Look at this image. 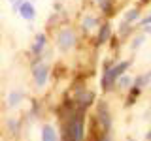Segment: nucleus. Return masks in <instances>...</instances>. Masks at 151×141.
<instances>
[{
    "label": "nucleus",
    "mask_w": 151,
    "mask_h": 141,
    "mask_svg": "<svg viewBox=\"0 0 151 141\" xmlns=\"http://www.w3.org/2000/svg\"><path fill=\"white\" fill-rule=\"evenodd\" d=\"M147 141H151V132H149V134H147Z\"/></svg>",
    "instance_id": "18"
},
{
    "label": "nucleus",
    "mask_w": 151,
    "mask_h": 141,
    "mask_svg": "<svg viewBox=\"0 0 151 141\" xmlns=\"http://www.w3.org/2000/svg\"><path fill=\"white\" fill-rule=\"evenodd\" d=\"M129 141H138V139H129Z\"/></svg>",
    "instance_id": "19"
},
{
    "label": "nucleus",
    "mask_w": 151,
    "mask_h": 141,
    "mask_svg": "<svg viewBox=\"0 0 151 141\" xmlns=\"http://www.w3.org/2000/svg\"><path fill=\"white\" fill-rule=\"evenodd\" d=\"M12 2H13V4H15V0H12Z\"/></svg>",
    "instance_id": "20"
},
{
    "label": "nucleus",
    "mask_w": 151,
    "mask_h": 141,
    "mask_svg": "<svg viewBox=\"0 0 151 141\" xmlns=\"http://www.w3.org/2000/svg\"><path fill=\"white\" fill-rule=\"evenodd\" d=\"M111 34V28L108 23H104V25L100 26V32H98V38H96V43H106V40L110 38Z\"/></svg>",
    "instance_id": "6"
},
{
    "label": "nucleus",
    "mask_w": 151,
    "mask_h": 141,
    "mask_svg": "<svg viewBox=\"0 0 151 141\" xmlns=\"http://www.w3.org/2000/svg\"><path fill=\"white\" fill-rule=\"evenodd\" d=\"M130 66V60H123V62L111 66V68H106V72L102 75V88L104 90H111L113 85L117 83V79L121 77V75H125V72L129 70Z\"/></svg>",
    "instance_id": "2"
},
{
    "label": "nucleus",
    "mask_w": 151,
    "mask_h": 141,
    "mask_svg": "<svg viewBox=\"0 0 151 141\" xmlns=\"http://www.w3.org/2000/svg\"><path fill=\"white\" fill-rule=\"evenodd\" d=\"M21 96H23L21 92H12V94H9V98H8V102H9V107L17 105V103L21 102Z\"/></svg>",
    "instance_id": "13"
},
{
    "label": "nucleus",
    "mask_w": 151,
    "mask_h": 141,
    "mask_svg": "<svg viewBox=\"0 0 151 141\" xmlns=\"http://www.w3.org/2000/svg\"><path fill=\"white\" fill-rule=\"evenodd\" d=\"M42 141H57V132L53 126H44V130H42Z\"/></svg>",
    "instance_id": "7"
},
{
    "label": "nucleus",
    "mask_w": 151,
    "mask_h": 141,
    "mask_svg": "<svg viewBox=\"0 0 151 141\" xmlns=\"http://www.w3.org/2000/svg\"><path fill=\"white\" fill-rule=\"evenodd\" d=\"M19 11H21V15L27 19V21H32V19L36 17V11H34V6H32L30 2H25L21 6V9H19Z\"/></svg>",
    "instance_id": "5"
},
{
    "label": "nucleus",
    "mask_w": 151,
    "mask_h": 141,
    "mask_svg": "<svg viewBox=\"0 0 151 141\" xmlns=\"http://www.w3.org/2000/svg\"><path fill=\"white\" fill-rule=\"evenodd\" d=\"M129 90H130V92H129V98H127V105H132V103L136 102V98H138L140 94H142V88H140V87H136V85H132Z\"/></svg>",
    "instance_id": "8"
},
{
    "label": "nucleus",
    "mask_w": 151,
    "mask_h": 141,
    "mask_svg": "<svg viewBox=\"0 0 151 141\" xmlns=\"http://www.w3.org/2000/svg\"><path fill=\"white\" fill-rule=\"evenodd\" d=\"M132 85H134V81H132V77H130V75H127V73L121 75V77L117 79V87H119V88H130Z\"/></svg>",
    "instance_id": "9"
},
{
    "label": "nucleus",
    "mask_w": 151,
    "mask_h": 141,
    "mask_svg": "<svg viewBox=\"0 0 151 141\" xmlns=\"http://www.w3.org/2000/svg\"><path fill=\"white\" fill-rule=\"evenodd\" d=\"M74 43H76V34L70 28H64V30L59 32V36H57V45H59V49L68 51Z\"/></svg>",
    "instance_id": "3"
},
{
    "label": "nucleus",
    "mask_w": 151,
    "mask_h": 141,
    "mask_svg": "<svg viewBox=\"0 0 151 141\" xmlns=\"http://www.w3.org/2000/svg\"><path fill=\"white\" fill-rule=\"evenodd\" d=\"M96 141H110V135H108V134H102V135H100V137H98Z\"/></svg>",
    "instance_id": "16"
},
{
    "label": "nucleus",
    "mask_w": 151,
    "mask_h": 141,
    "mask_svg": "<svg viewBox=\"0 0 151 141\" xmlns=\"http://www.w3.org/2000/svg\"><path fill=\"white\" fill-rule=\"evenodd\" d=\"M85 139V124H83V111L76 109L66 117L63 141H83Z\"/></svg>",
    "instance_id": "1"
},
{
    "label": "nucleus",
    "mask_w": 151,
    "mask_h": 141,
    "mask_svg": "<svg viewBox=\"0 0 151 141\" xmlns=\"http://www.w3.org/2000/svg\"><path fill=\"white\" fill-rule=\"evenodd\" d=\"M140 17V9H136V8H132V9H129V11L125 13V21L123 23H127V25H130V23H134L136 19Z\"/></svg>",
    "instance_id": "10"
},
{
    "label": "nucleus",
    "mask_w": 151,
    "mask_h": 141,
    "mask_svg": "<svg viewBox=\"0 0 151 141\" xmlns=\"http://www.w3.org/2000/svg\"><path fill=\"white\" fill-rule=\"evenodd\" d=\"M32 75H34V81L38 87H44L45 81H47V75H49V68H47V64H36L34 70H32Z\"/></svg>",
    "instance_id": "4"
},
{
    "label": "nucleus",
    "mask_w": 151,
    "mask_h": 141,
    "mask_svg": "<svg viewBox=\"0 0 151 141\" xmlns=\"http://www.w3.org/2000/svg\"><path fill=\"white\" fill-rule=\"evenodd\" d=\"M44 45H45V36H44V34H38V38H36V43H34V53H40Z\"/></svg>",
    "instance_id": "12"
},
{
    "label": "nucleus",
    "mask_w": 151,
    "mask_h": 141,
    "mask_svg": "<svg viewBox=\"0 0 151 141\" xmlns=\"http://www.w3.org/2000/svg\"><path fill=\"white\" fill-rule=\"evenodd\" d=\"M147 25H151V15H147V17H144L140 21V26H147Z\"/></svg>",
    "instance_id": "15"
},
{
    "label": "nucleus",
    "mask_w": 151,
    "mask_h": 141,
    "mask_svg": "<svg viewBox=\"0 0 151 141\" xmlns=\"http://www.w3.org/2000/svg\"><path fill=\"white\" fill-rule=\"evenodd\" d=\"M144 40H145V36H140V38H136V40H134V43H132V47H134V49H136V47H140L142 43H144Z\"/></svg>",
    "instance_id": "14"
},
{
    "label": "nucleus",
    "mask_w": 151,
    "mask_h": 141,
    "mask_svg": "<svg viewBox=\"0 0 151 141\" xmlns=\"http://www.w3.org/2000/svg\"><path fill=\"white\" fill-rule=\"evenodd\" d=\"M140 2H142V4H147V2H149V0H140Z\"/></svg>",
    "instance_id": "17"
},
{
    "label": "nucleus",
    "mask_w": 151,
    "mask_h": 141,
    "mask_svg": "<svg viewBox=\"0 0 151 141\" xmlns=\"http://www.w3.org/2000/svg\"><path fill=\"white\" fill-rule=\"evenodd\" d=\"M94 26H96V19H94V17L87 15L83 19V28H85V30H91V28H94Z\"/></svg>",
    "instance_id": "11"
}]
</instances>
